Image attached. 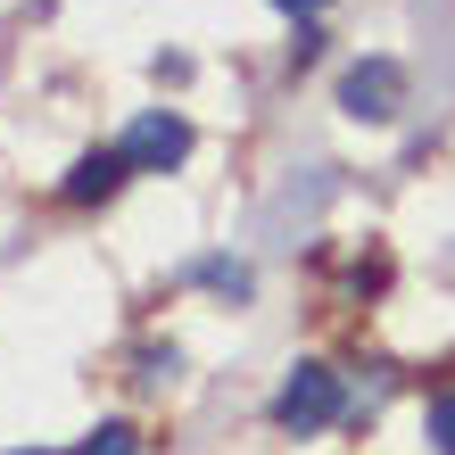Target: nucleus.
I'll list each match as a JSON object with an SVG mask.
<instances>
[{
  "label": "nucleus",
  "instance_id": "1",
  "mask_svg": "<svg viewBox=\"0 0 455 455\" xmlns=\"http://www.w3.org/2000/svg\"><path fill=\"white\" fill-rule=\"evenodd\" d=\"M331 414H339V372H323V364H299L282 381V397H274V422H282V431H323Z\"/></svg>",
  "mask_w": 455,
  "mask_h": 455
},
{
  "label": "nucleus",
  "instance_id": "2",
  "mask_svg": "<svg viewBox=\"0 0 455 455\" xmlns=\"http://www.w3.org/2000/svg\"><path fill=\"white\" fill-rule=\"evenodd\" d=\"M397 100H406V75H397V59H356V67L339 75V108L356 116V124L397 116Z\"/></svg>",
  "mask_w": 455,
  "mask_h": 455
},
{
  "label": "nucleus",
  "instance_id": "3",
  "mask_svg": "<svg viewBox=\"0 0 455 455\" xmlns=\"http://www.w3.org/2000/svg\"><path fill=\"white\" fill-rule=\"evenodd\" d=\"M124 166H149V174H166V166H182V157H191V124L182 116H166V108H149L141 124L124 132Z\"/></svg>",
  "mask_w": 455,
  "mask_h": 455
},
{
  "label": "nucleus",
  "instance_id": "4",
  "mask_svg": "<svg viewBox=\"0 0 455 455\" xmlns=\"http://www.w3.org/2000/svg\"><path fill=\"white\" fill-rule=\"evenodd\" d=\"M124 182V149H92V157H75V174L59 182V191L75 199V207H92V199H108Z\"/></svg>",
  "mask_w": 455,
  "mask_h": 455
},
{
  "label": "nucleus",
  "instance_id": "5",
  "mask_svg": "<svg viewBox=\"0 0 455 455\" xmlns=\"http://www.w3.org/2000/svg\"><path fill=\"white\" fill-rule=\"evenodd\" d=\"M84 455H141V431H132V422H100L84 439Z\"/></svg>",
  "mask_w": 455,
  "mask_h": 455
},
{
  "label": "nucleus",
  "instance_id": "6",
  "mask_svg": "<svg viewBox=\"0 0 455 455\" xmlns=\"http://www.w3.org/2000/svg\"><path fill=\"white\" fill-rule=\"evenodd\" d=\"M422 431H431V447H439V455H455V389H447V397H431V422H422Z\"/></svg>",
  "mask_w": 455,
  "mask_h": 455
},
{
  "label": "nucleus",
  "instance_id": "7",
  "mask_svg": "<svg viewBox=\"0 0 455 455\" xmlns=\"http://www.w3.org/2000/svg\"><path fill=\"white\" fill-rule=\"evenodd\" d=\"M199 282H207V290H232V299H249V274H240V265H224V257H207Z\"/></svg>",
  "mask_w": 455,
  "mask_h": 455
},
{
  "label": "nucleus",
  "instance_id": "8",
  "mask_svg": "<svg viewBox=\"0 0 455 455\" xmlns=\"http://www.w3.org/2000/svg\"><path fill=\"white\" fill-rule=\"evenodd\" d=\"M274 9H290V17H315V9H323V0H274Z\"/></svg>",
  "mask_w": 455,
  "mask_h": 455
},
{
  "label": "nucleus",
  "instance_id": "9",
  "mask_svg": "<svg viewBox=\"0 0 455 455\" xmlns=\"http://www.w3.org/2000/svg\"><path fill=\"white\" fill-rule=\"evenodd\" d=\"M17 455H50V447H17Z\"/></svg>",
  "mask_w": 455,
  "mask_h": 455
}]
</instances>
